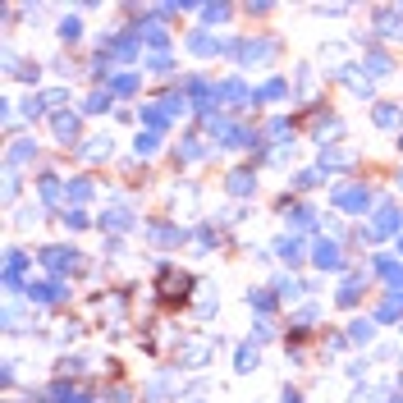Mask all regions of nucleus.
<instances>
[{
	"label": "nucleus",
	"instance_id": "1",
	"mask_svg": "<svg viewBox=\"0 0 403 403\" xmlns=\"http://www.w3.org/2000/svg\"><path fill=\"white\" fill-rule=\"evenodd\" d=\"M403 234V207L399 202H381L371 211L367 225H358V243H376V239H399Z\"/></svg>",
	"mask_w": 403,
	"mask_h": 403
},
{
	"label": "nucleus",
	"instance_id": "2",
	"mask_svg": "<svg viewBox=\"0 0 403 403\" xmlns=\"http://www.w3.org/2000/svg\"><path fill=\"white\" fill-rule=\"evenodd\" d=\"M101 55H106V60H124V65H133V60L142 55V42H138L133 28H124V33L101 37Z\"/></svg>",
	"mask_w": 403,
	"mask_h": 403
},
{
	"label": "nucleus",
	"instance_id": "3",
	"mask_svg": "<svg viewBox=\"0 0 403 403\" xmlns=\"http://www.w3.org/2000/svg\"><path fill=\"white\" fill-rule=\"evenodd\" d=\"M42 266L51 271V280H65V275H74L78 266H83V257H78V248L55 243V248H42Z\"/></svg>",
	"mask_w": 403,
	"mask_h": 403
},
{
	"label": "nucleus",
	"instance_id": "4",
	"mask_svg": "<svg viewBox=\"0 0 403 403\" xmlns=\"http://www.w3.org/2000/svg\"><path fill=\"white\" fill-rule=\"evenodd\" d=\"M330 202H335L339 211H349V216H367L371 211V188L367 184H339L335 193H330Z\"/></svg>",
	"mask_w": 403,
	"mask_h": 403
},
{
	"label": "nucleus",
	"instance_id": "5",
	"mask_svg": "<svg viewBox=\"0 0 403 403\" xmlns=\"http://www.w3.org/2000/svg\"><path fill=\"white\" fill-rule=\"evenodd\" d=\"M156 284H161V298H165V303H184V298L193 294V275L179 271V266H161Z\"/></svg>",
	"mask_w": 403,
	"mask_h": 403
},
{
	"label": "nucleus",
	"instance_id": "6",
	"mask_svg": "<svg viewBox=\"0 0 403 403\" xmlns=\"http://www.w3.org/2000/svg\"><path fill=\"white\" fill-rule=\"evenodd\" d=\"M275 51H280V42H271V37H243L234 46V60L239 65H266V60H275Z\"/></svg>",
	"mask_w": 403,
	"mask_h": 403
},
{
	"label": "nucleus",
	"instance_id": "7",
	"mask_svg": "<svg viewBox=\"0 0 403 403\" xmlns=\"http://www.w3.org/2000/svg\"><path fill=\"white\" fill-rule=\"evenodd\" d=\"M312 266H316V271H344V266H349L344 243H339V239H316L312 243Z\"/></svg>",
	"mask_w": 403,
	"mask_h": 403
},
{
	"label": "nucleus",
	"instance_id": "8",
	"mask_svg": "<svg viewBox=\"0 0 403 403\" xmlns=\"http://www.w3.org/2000/svg\"><path fill=\"white\" fill-rule=\"evenodd\" d=\"M28 303H42V307H60V303H69V289H65V280H28Z\"/></svg>",
	"mask_w": 403,
	"mask_h": 403
},
{
	"label": "nucleus",
	"instance_id": "9",
	"mask_svg": "<svg viewBox=\"0 0 403 403\" xmlns=\"http://www.w3.org/2000/svg\"><path fill=\"white\" fill-rule=\"evenodd\" d=\"M234 46L239 42H225V37H211L207 28H197V33H188V51L202 55V60H211V55H234Z\"/></svg>",
	"mask_w": 403,
	"mask_h": 403
},
{
	"label": "nucleus",
	"instance_id": "10",
	"mask_svg": "<svg viewBox=\"0 0 403 403\" xmlns=\"http://www.w3.org/2000/svg\"><path fill=\"white\" fill-rule=\"evenodd\" d=\"M376 33H381L385 42H403V10L399 5H381V10H376Z\"/></svg>",
	"mask_w": 403,
	"mask_h": 403
},
{
	"label": "nucleus",
	"instance_id": "11",
	"mask_svg": "<svg viewBox=\"0 0 403 403\" xmlns=\"http://www.w3.org/2000/svg\"><path fill=\"white\" fill-rule=\"evenodd\" d=\"M23 271H28V252L10 248V257H5V289L10 294H23L28 284H23Z\"/></svg>",
	"mask_w": 403,
	"mask_h": 403
},
{
	"label": "nucleus",
	"instance_id": "12",
	"mask_svg": "<svg viewBox=\"0 0 403 403\" xmlns=\"http://www.w3.org/2000/svg\"><path fill=\"white\" fill-rule=\"evenodd\" d=\"M225 193H229V197H252V193H257V170H252V165H239V170H229Z\"/></svg>",
	"mask_w": 403,
	"mask_h": 403
},
{
	"label": "nucleus",
	"instance_id": "13",
	"mask_svg": "<svg viewBox=\"0 0 403 403\" xmlns=\"http://www.w3.org/2000/svg\"><path fill=\"white\" fill-rule=\"evenodd\" d=\"M284 220L294 225V234H307V229L321 225V220H316V211L307 207V202H289V197H284Z\"/></svg>",
	"mask_w": 403,
	"mask_h": 403
},
{
	"label": "nucleus",
	"instance_id": "14",
	"mask_svg": "<svg viewBox=\"0 0 403 403\" xmlns=\"http://www.w3.org/2000/svg\"><path fill=\"white\" fill-rule=\"evenodd\" d=\"M138 120H142V129L165 133V129H170V110H165L161 101H147V106H138Z\"/></svg>",
	"mask_w": 403,
	"mask_h": 403
},
{
	"label": "nucleus",
	"instance_id": "15",
	"mask_svg": "<svg viewBox=\"0 0 403 403\" xmlns=\"http://www.w3.org/2000/svg\"><path fill=\"white\" fill-rule=\"evenodd\" d=\"M371 120H376V129L394 133V129L403 124V106H399V101H376V110H371Z\"/></svg>",
	"mask_w": 403,
	"mask_h": 403
},
{
	"label": "nucleus",
	"instance_id": "16",
	"mask_svg": "<svg viewBox=\"0 0 403 403\" xmlns=\"http://www.w3.org/2000/svg\"><path fill=\"white\" fill-rule=\"evenodd\" d=\"M51 133L65 142V147L78 142V115H74V110H55V115H51Z\"/></svg>",
	"mask_w": 403,
	"mask_h": 403
},
{
	"label": "nucleus",
	"instance_id": "17",
	"mask_svg": "<svg viewBox=\"0 0 403 403\" xmlns=\"http://www.w3.org/2000/svg\"><path fill=\"white\" fill-rule=\"evenodd\" d=\"M303 252H307L303 234H284V239H275V257H280V262L298 266V262H303Z\"/></svg>",
	"mask_w": 403,
	"mask_h": 403
},
{
	"label": "nucleus",
	"instance_id": "18",
	"mask_svg": "<svg viewBox=\"0 0 403 403\" xmlns=\"http://www.w3.org/2000/svg\"><path fill=\"white\" fill-rule=\"evenodd\" d=\"M371 266H376V275L390 284V294H403V262H394V257H376Z\"/></svg>",
	"mask_w": 403,
	"mask_h": 403
},
{
	"label": "nucleus",
	"instance_id": "19",
	"mask_svg": "<svg viewBox=\"0 0 403 403\" xmlns=\"http://www.w3.org/2000/svg\"><path fill=\"white\" fill-rule=\"evenodd\" d=\"M97 225L110 229V234H129V229H133V211L129 207H106V216H101Z\"/></svg>",
	"mask_w": 403,
	"mask_h": 403
},
{
	"label": "nucleus",
	"instance_id": "20",
	"mask_svg": "<svg viewBox=\"0 0 403 403\" xmlns=\"http://www.w3.org/2000/svg\"><path fill=\"white\" fill-rule=\"evenodd\" d=\"M284 97H289V78H284V74L266 78L262 88H257V106H271V101H284Z\"/></svg>",
	"mask_w": 403,
	"mask_h": 403
},
{
	"label": "nucleus",
	"instance_id": "21",
	"mask_svg": "<svg viewBox=\"0 0 403 403\" xmlns=\"http://www.w3.org/2000/svg\"><path fill=\"white\" fill-rule=\"evenodd\" d=\"M133 33H138V42H147V46H152L156 55H161L165 46H170V28H161V23H142V28H133Z\"/></svg>",
	"mask_w": 403,
	"mask_h": 403
},
{
	"label": "nucleus",
	"instance_id": "22",
	"mask_svg": "<svg viewBox=\"0 0 403 403\" xmlns=\"http://www.w3.org/2000/svg\"><path fill=\"white\" fill-rule=\"evenodd\" d=\"M37 193H42V202H46V207H55V202H60V197L69 193V184H65L60 175H42V179H37Z\"/></svg>",
	"mask_w": 403,
	"mask_h": 403
},
{
	"label": "nucleus",
	"instance_id": "23",
	"mask_svg": "<svg viewBox=\"0 0 403 403\" xmlns=\"http://www.w3.org/2000/svg\"><path fill=\"white\" fill-rule=\"evenodd\" d=\"M147 239H152L156 248H175V243H184L188 234L179 225H152V229H147Z\"/></svg>",
	"mask_w": 403,
	"mask_h": 403
},
{
	"label": "nucleus",
	"instance_id": "24",
	"mask_svg": "<svg viewBox=\"0 0 403 403\" xmlns=\"http://www.w3.org/2000/svg\"><path fill=\"white\" fill-rule=\"evenodd\" d=\"M207 152H211V147H207V142H202V138H197V133H188V138H184V142H179V147H175V156H179V161H184V165L202 161V156H207Z\"/></svg>",
	"mask_w": 403,
	"mask_h": 403
},
{
	"label": "nucleus",
	"instance_id": "25",
	"mask_svg": "<svg viewBox=\"0 0 403 403\" xmlns=\"http://www.w3.org/2000/svg\"><path fill=\"white\" fill-rule=\"evenodd\" d=\"M367 294V284H362V275H349V280L339 284V294H335V303L339 307H358V298Z\"/></svg>",
	"mask_w": 403,
	"mask_h": 403
},
{
	"label": "nucleus",
	"instance_id": "26",
	"mask_svg": "<svg viewBox=\"0 0 403 403\" xmlns=\"http://www.w3.org/2000/svg\"><path fill=\"white\" fill-rule=\"evenodd\" d=\"M362 69H367V78H385L394 69V60L385 51H367V55H362Z\"/></svg>",
	"mask_w": 403,
	"mask_h": 403
},
{
	"label": "nucleus",
	"instance_id": "27",
	"mask_svg": "<svg viewBox=\"0 0 403 403\" xmlns=\"http://www.w3.org/2000/svg\"><path fill=\"white\" fill-rule=\"evenodd\" d=\"M37 156H42V147H37L33 138H19V142L10 147V170H14V165H28V161H37Z\"/></svg>",
	"mask_w": 403,
	"mask_h": 403
},
{
	"label": "nucleus",
	"instance_id": "28",
	"mask_svg": "<svg viewBox=\"0 0 403 403\" xmlns=\"http://www.w3.org/2000/svg\"><path fill=\"white\" fill-rule=\"evenodd\" d=\"M138 88H142V74H133V69H124V74L110 78V92H115V97H133Z\"/></svg>",
	"mask_w": 403,
	"mask_h": 403
},
{
	"label": "nucleus",
	"instance_id": "29",
	"mask_svg": "<svg viewBox=\"0 0 403 403\" xmlns=\"http://www.w3.org/2000/svg\"><path fill=\"white\" fill-rule=\"evenodd\" d=\"M110 106H115V92H110V88H97L88 101H83V115H106Z\"/></svg>",
	"mask_w": 403,
	"mask_h": 403
},
{
	"label": "nucleus",
	"instance_id": "30",
	"mask_svg": "<svg viewBox=\"0 0 403 403\" xmlns=\"http://www.w3.org/2000/svg\"><path fill=\"white\" fill-rule=\"evenodd\" d=\"M403 316V294H390L381 307H376V326H390V321H399Z\"/></svg>",
	"mask_w": 403,
	"mask_h": 403
},
{
	"label": "nucleus",
	"instance_id": "31",
	"mask_svg": "<svg viewBox=\"0 0 403 403\" xmlns=\"http://www.w3.org/2000/svg\"><path fill=\"white\" fill-rule=\"evenodd\" d=\"M371 339H376V321H367V316L349 321V344H371Z\"/></svg>",
	"mask_w": 403,
	"mask_h": 403
},
{
	"label": "nucleus",
	"instance_id": "32",
	"mask_svg": "<svg viewBox=\"0 0 403 403\" xmlns=\"http://www.w3.org/2000/svg\"><path fill=\"white\" fill-rule=\"evenodd\" d=\"M275 298H280V294H271V289H252V294H248V307H252V312H262V321H266V316L275 312Z\"/></svg>",
	"mask_w": 403,
	"mask_h": 403
},
{
	"label": "nucleus",
	"instance_id": "33",
	"mask_svg": "<svg viewBox=\"0 0 403 403\" xmlns=\"http://www.w3.org/2000/svg\"><path fill=\"white\" fill-rule=\"evenodd\" d=\"M156 152H161V133L142 129L138 138H133V156H156Z\"/></svg>",
	"mask_w": 403,
	"mask_h": 403
},
{
	"label": "nucleus",
	"instance_id": "34",
	"mask_svg": "<svg viewBox=\"0 0 403 403\" xmlns=\"http://www.w3.org/2000/svg\"><path fill=\"white\" fill-rule=\"evenodd\" d=\"M161 106L170 110V120H179V115H188V110H193V101H188V97H184V88H179V92H165Z\"/></svg>",
	"mask_w": 403,
	"mask_h": 403
},
{
	"label": "nucleus",
	"instance_id": "35",
	"mask_svg": "<svg viewBox=\"0 0 403 403\" xmlns=\"http://www.w3.org/2000/svg\"><path fill=\"white\" fill-rule=\"evenodd\" d=\"M275 294H280V298H303V294H307V284L294 280V275H280V280H275Z\"/></svg>",
	"mask_w": 403,
	"mask_h": 403
},
{
	"label": "nucleus",
	"instance_id": "36",
	"mask_svg": "<svg viewBox=\"0 0 403 403\" xmlns=\"http://www.w3.org/2000/svg\"><path fill=\"white\" fill-rule=\"evenodd\" d=\"M78 37H83V23H78V14H69V19H60V42L74 46Z\"/></svg>",
	"mask_w": 403,
	"mask_h": 403
},
{
	"label": "nucleus",
	"instance_id": "37",
	"mask_svg": "<svg viewBox=\"0 0 403 403\" xmlns=\"http://www.w3.org/2000/svg\"><path fill=\"white\" fill-rule=\"evenodd\" d=\"M88 197H92V184H88V179H74V184H69V193H65V202H74V207L83 211V202H88Z\"/></svg>",
	"mask_w": 403,
	"mask_h": 403
},
{
	"label": "nucleus",
	"instance_id": "38",
	"mask_svg": "<svg viewBox=\"0 0 403 403\" xmlns=\"http://www.w3.org/2000/svg\"><path fill=\"white\" fill-rule=\"evenodd\" d=\"M92 147H78V156H88V161H106L110 156V138H88Z\"/></svg>",
	"mask_w": 403,
	"mask_h": 403
},
{
	"label": "nucleus",
	"instance_id": "39",
	"mask_svg": "<svg viewBox=\"0 0 403 403\" xmlns=\"http://www.w3.org/2000/svg\"><path fill=\"white\" fill-rule=\"evenodd\" d=\"M257 367V344H239V353H234V371H252Z\"/></svg>",
	"mask_w": 403,
	"mask_h": 403
},
{
	"label": "nucleus",
	"instance_id": "40",
	"mask_svg": "<svg viewBox=\"0 0 403 403\" xmlns=\"http://www.w3.org/2000/svg\"><path fill=\"white\" fill-rule=\"evenodd\" d=\"M46 110H51V101H46V92H42V97H28V101H23V120H42Z\"/></svg>",
	"mask_w": 403,
	"mask_h": 403
},
{
	"label": "nucleus",
	"instance_id": "41",
	"mask_svg": "<svg viewBox=\"0 0 403 403\" xmlns=\"http://www.w3.org/2000/svg\"><path fill=\"white\" fill-rule=\"evenodd\" d=\"M197 14H202V19H207V23H225L229 14H234V5H202V10H197Z\"/></svg>",
	"mask_w": 403,
	"mask_h": 403
},
{
	"label": "nucleus",
	"instance_id": "42",
	"mask_svg": "<svg viewBox=\"0 0 403 403\" xmlns=\"http://www.w3.org/2000/svg\"><path fill=\"white\" fill-rule=\"evenodd\" d=\"M316 184H321V170H298V175H294L298 193H307V188H316Z\"/></svg>",
	"mask_w": 403,
	"mask_h": 403
},
{
	"label": "nucleus",
	"instance_id": "43",
	"mask_svg": "<svg viewBox=\"0 0 403 403\" xmlns=\"http://www.w3.org/2000/svg\"><path fill=\"white\" fill-rule=\"evenodd\" d=\"M60 220H65L69 229H88V225H92V220H88V211H78V207H65V216H60Z\"/></svg>",
	"mask_w": 403,
	"mask_h": 403
},
{
	"label": "nucleus",
	"instance_id": "44",
	"mask_svg": "<svg viewBox=\"0 0 403 403\" xmlns=\"http://www.w3.org/2000/svg\"><path fill=\"white\" fill-rule=\"evenodd\" d=\"M147 69H152V74H175V60H170V55H147Z\"/></svg>",
	"mask_w": 403,
	"mask_h": 403
},
{
	"label": "nucleus",
	"instance_id": "45",
	"mask_svg": "<svg viewBox=\"0 0 403 403\" xmlns=\"http://www.w3.org/2000/svg\"><path fill=\"white\" fill-rule=\"evenodd\" d=\"M216 243H220V234H216L211 225H202V229H197V248H216Z\"/></svg>",
	"mask_w": 403,
	"mask_h": 403
},
{
	"label": "nucleus",
	"instance_id": "46",
	"mask_svg": "<svg viewBox=\"0 0 403 403\" xmlns=\"http://www.w3.org/2000/svg\"><path fill=\"white\" fill-rule=\"evenodd\" d=\"M106 403H133V399H129V390H124V385H110V390H106Z\"/></svg>",
	"mask_w": 403,
	"mask_h": 403
},
{
	"label": "nucleus",
	"instance_id": "47",
	"mask_svg": "<svg viewBox=\"0 0 403 403\" xmlns=\"http://www.w3.org/2000/svg\"><path fill=\"white\" fill-rule=\"evenodd\" d=\"M271 335H275V330H271V321H257V344H266Z\"/></svg>",
	"mask_w": 403,
	"mask_h": 403
},
{
	"label": "nucleus",
	"instance_id": "48",
	"mask_svg": "<svg viewBox=\"0 0 403 403\" xmlns=\"http://www.w3.org/2000/svg\"><path fill=\"white\" fill-rule=\"evenodd\" d=\"M280 403H303V394H298V390H284V394H280Z\"/></svg>",
	"mask_w": 403,
	"mask_h": 403
},
{
	"label": "nucleus",
	"instance_id": "49",
	"mask_svg": "<svg viewBox=\"0 0 403 403\" xmlns=\"http://www.w3.org/2000/svg\"><path fill=\"white\" fill-rule=\"evenodd\" d=\"M65 403H92V399H88V394H69Z\"/></svg>",
	"mask_w": 403,
	"mask_h": 403
},
{
	"label": "nucleus",
	"instance_id": "50",
	"mask_svg": "<svg viewBox=\"0 0 403 403\" xmlns=\"http://www.w3.org/2000/svg\"><path fill=\"white\" fill-rule=\"evenodd\" d=\"M394 403H403V394H394Z\"/></svg>",
	"mask_w": 403,
	"mask_h": 403
},
{
	"label": "nucleus",
	"instance_id": "51",
	"mask_svg": "<svg viewBox=\"0 0 403 403\" xmlns=\"http://www.w3.org/2000/svg\"><path fill=\"white\" fill-rule=\"evenodd\" d=\"M399 188H403V170H399Z\"/></svg>",
	"mask_w": 403,
	"mask_h": 403
},
{
	"label": "nucleus",
	"instance_id": "52",
	"mask_svg": "<svg viewBox=\"0 0 403 403\" xmlns=\"http://www.w3.org/2000/svg\"><path fill=\"white\" fill-rule=\"evenodd\" d=\"M399 252H403V234H399Z\"/></svg>",
	"mask_w": 403,
	"mask_h": 403
},
{
	"label": "nucleus",
	"instance_id": "53",
	"mask_svg": "<svg viewBox=\"0 0 403 403\" xmlns=\"http://www.w3.org/2000/svg\"><path fill=\"white\" fill-rule=\"evenodd\" d=\"M399 147H403V138H399Z\"/></svg>",
	"mask_w": 403,
	"mask_h": 403
},
{
	"label": "nucleus",
	"instance_id": "54",
	"mask_svg": "<svg viewBox=\"0 0 403 403\" xmlns=\"http://www.w3.org/2000/svg\"><path fill=\"white\" fill-rule=\"evenodd\" d=\"M399 326H403V321H399Z\"/></svg>",
	"mask_w": 403,
	"mask_h": 403
}]
</instances>
